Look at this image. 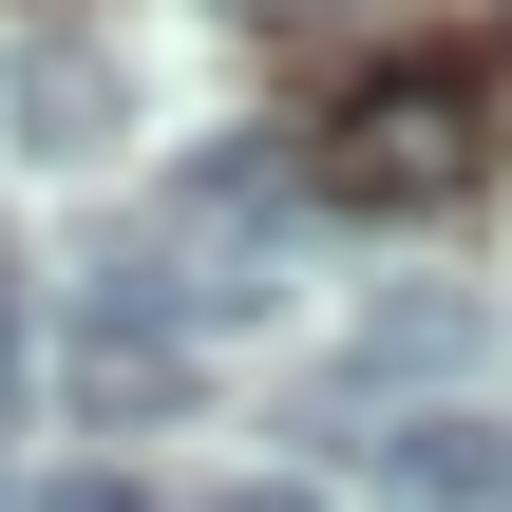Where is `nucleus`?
Wrapping results in <instances>:
<instances>
[{
  "instance_id": "obj_6",
  "label": "nucleus",
  "mask_w": 512,
  "mask_h": 512,
  "mask_svg": "<svg viewBox=\"0 0 512 512\" xmlns=\"http://www.w3.org/2000/svg\"><path fill=\"white\" fill-rule=\"evenodd\" d=\"M228 512H323V494H304V475H266V494H228Z\"/></svg>"
},
{
  "instance_id": "obj_1",
  "label": "nucleus",
  "mask_w": 512,
  "mask_h": 512,
  "mask_svg": "<svg viewBox=\"0 0 512 512\" xmlns=\"http://www.w3.org/2000/svg\"><path fill=\"white\" fill-rule=\"evenodd\" d=\"M456 171H475V76H437V57L418 76H361L342 133H323V190L342 209H437Z\"/></svg>"
},
{
  "instance_id": "obj_5",
  "label": "nucleus",
  "mask_w": 512,
  "mask_h": 512,
  "mask_svg": "<svg viewBox=\"0 0 512 512\" xmlns=\"http://www.w3.org/2000/svg\"><path fill=\"white\" fill-rule=\"evenodd\" d=\"M38 512H152V494H133V475H57Z\"/></svg>"
},
{
  "instance_id": "obj_4",
  "label": "nucleus",
  "mask_w": 512,
  "mask_h": 512,
  "mask_svg": "<svg viewBox=\"0 0 512 512\" xmlns=\"http://www.w3.org/2000/svg\"><path fill=\"white\" fill-rule=\"evenodd\" d=\"M76 399H95V418H171V399H190V342H114V323H95V342H76Z\"/></svg>"
},
{
  "instance_id": "obj_3",
  "label": "nucleus",
  "mask_w": 512,
  "mask_h": 512,
  "mask_svg": "<svg viewBox=\"0 0 512 512\" xmlns=\"http://www.w3.org/2000/svg\"><path fill=\"white\" fill-rule=\"evenodd\" d=\"M380 512H494V418H399L380 437Z\"/></svg>"
},
{
  "instance_id": "obj_2",
  "label": "nucleus",
  "mask_w": 512,
  "mask_h": 512,
  "mask_svg": "<svg viewBox=\"0 0 512 512\" xmlns=\"http://www.w3.org/2000/svg\"><path fill=\"white\" fill-rule=\"evenodd\" d=\"M0 133H19L38 171H95V152L133 133V57H114V38H76V19H57V38H19V57H0Z\"/></svg>"
}]
</instances>
